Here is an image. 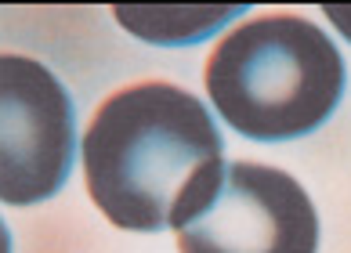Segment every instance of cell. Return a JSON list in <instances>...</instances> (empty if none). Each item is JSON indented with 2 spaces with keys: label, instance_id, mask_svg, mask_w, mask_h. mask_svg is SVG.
Returning a JSON list of instances; mask_svg holds the SVG:
<instances>
[{
  "label": "cell",
  "instance_id": "6da1fadb",
  "mask_svg": "<svg viewBox=\"0 0 351 253\" xmlns=\"http://www.w3.org/2000/svg\"><path fill=\"white\" fill-rule=\"evenodd\" d=\"M225 141L206 105L174 84L109 95L84 134L95 206L127 232H181L225 170Z\"/></svg>",
  "mask_w": 351,
  "mask_h": 253
},
{
  "label": "cell",
  "instance_id": "7a4b0ae2",
  "mask_svg": "<svg viewBox=\"0 0 351 253\" xmlns=\"http://www.w3.org/2000/svg\"><path fill=\"white\" fill-rule=\"evenodd\" d=\"M206 95L250 141H293L319 130L344 95V58L315 22L268 15L243 22L206 62Z\"/></svg>",
  "mask_w": 351,
  "mask_h": 253
},
{
  "label": "cell",
  "instance_id": "3957f363",
  "mask_svg": "<svg viewBox=\"0 0 351 253\" xmlns=\"http://www.w3.org/2000/svg\"><path fill=\"white\" fill-rule=\"evenodd\" d=\"M178 243L181 253H315L319 217L290 174L261 163H225Z\"/></svg>",
  "mask_w": 351,
  "mask_h": 253
},
{
  "label": "cell",
  "instance_id": "277c9868",
  "mask_svg": "<svg viewBox=\"0 0 351 253\" xmlns=\"http://www.w3.org/2000/svg\"><path fill=\"white\" fill-rule=\"evenodd\" d=\"M76 112L69 91L40 62L4 55L0 62V195L29 206L55 195L69 178Z\"/></svg>",
  "mask_w": 351,
  "mask_h": 253
},
{
  "label": "cell",
  "instance_id": "5b68a950",
  "mask_svg": "<svg viewBox=\"0 0 351 253\" xmlns=\"http://www.w3.org/2000/svg\"><path fill=\"white\" fill-rule=\"evenodd\" d=\"M156 11H160L163 19H171V22L152 19L145 8H134V4H120L116 8V19L141 40H156V44H189V40H199L206 33H214L225 19H236L243 8L228 11V15H221V19H206V22H189V19H203L210 8H156Z\"/></svg>",
  "mask_w": 351,
  "mask_h": 253
},
{
  "label": "cell",
  "instance_id": "8992f818",
  "mask_svg": "<svg viewBox=\"0 0 351 253\" xmlns=\"http://www.w3.org/2000/svg\"><path fill=\"white\" fill-rule=\"evenodd\" d=\"M322 11H326V19H330L337 29H341V33L351 40V4H326Z\"/></svg>",
  "mask_w": 351,
  "mask_h": 253
}]
</instances>
